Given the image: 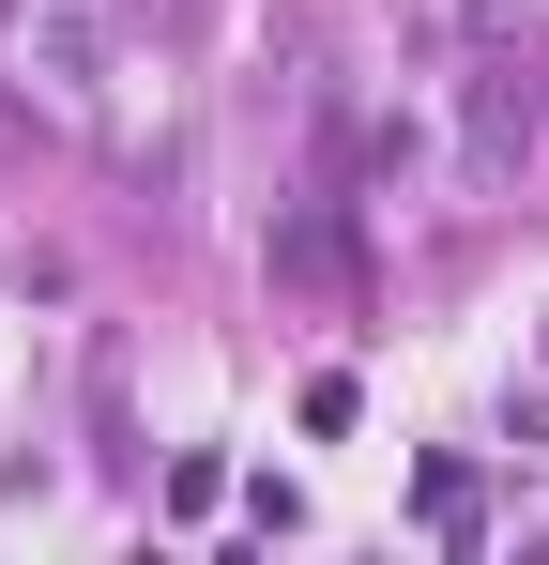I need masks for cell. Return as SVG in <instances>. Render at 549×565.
<instances>
[{"instance_id": "obj_2", "label": "cell", "mask_w": 549, "mask_h": 565, "mask_svg": "<svg viewBox=\"0 0 549 565\" xmlns=\"http://www.w3.org/2000/svg\"><path fill=\"white\" fill-rule=\"evenodd\" d=\"M535 153H549V77L504 62V31H473V62H458V199H504Z\"/></svg>"}, {"instance_id": "obj_1", "label": "cell", "mask_w": 549, "mask_h": 565, "mask_svg": "<svg viewBox=\"0 0 549 565\" xmlns=\"http://www.w3.org/2000/svg\"><path fill=\"white\" fill-rule=\"evenodd\" d=\"M107 77H122V15H107V0H15V15H0V93L31 107V122H62V138H122Z\"/></svg>"}]
</instances>
